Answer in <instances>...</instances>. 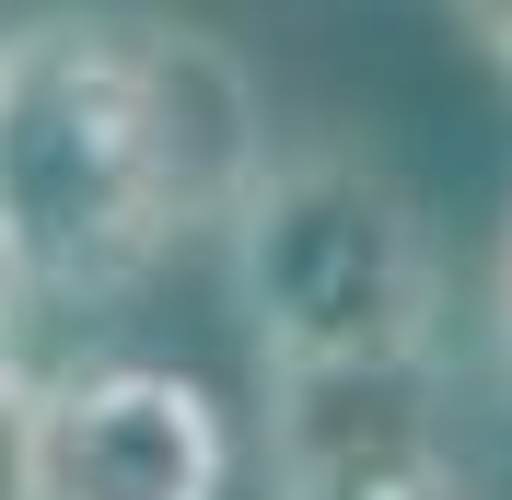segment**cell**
Masks as SVG:
<instances>
[{
  "label": "cell",
  "mask_w": 512,
  "mask_h": 500,
  "mask_svg": "<svg viewBox=\"0 0 512 500\" xmlns=\"http://www.w3.org/2000/svg\"><path fill=\"white\" fill-rule=\"evenodd\" d=\"M24 280H12V268H0V396H24V349H12V326H24Z\"/></svg>",
  "instance_id": "cell-7"
},
{
  "label": "cell",
  "mask_w": 512,
  "mask_h": 500,
  "mask_svg": "<svg viewBox=\"0 0 512 500\" xmlns=\"http://www.w3.org/2000/svg\"><path fill=\"white\" fill-rule=\"evenodd\" d=\"M280 500H466V466L419 419V373L303 384L280 396Z\"/></svg>",
  "instance_id": "cell-4"
},
{
  "label": "cell",
  "mask_w": 512,
  "mask_h": 500,
  "mask_svg": "<svg viewBox=\"0 0 512 500\" xmlns=\"http://www.w3.org/2000/svg\"><path fill=\"white\" fill-rule=\"evenodd\" d=\"M35 500H222L233 419L198 373L163 361H70L24 396Z\"/></svg>",
  "instance_id": "cell-3"
},
{
  "label": "cell",
  "mask_w": 512,
  "mask_h": 500,
  "mask_svg": "<svg viewBox=\"0 0 512 500\" xmlns=\"http://www.w3.org/2000/svg\"><path fill=\"white\" fill-rule=\"evenodd\" d=\"M268 175V105L198 24L35 12L0 35V268L47 303H117Z\"/></svg>",
  "instance_id": "cell-1"
},
{
  "label": "cell",
  "mask_w": 512,
  "mask_h": 500,
  "mask_svg": "<svg viewBox=\"0 0 512 500\" xmlns=\"http://www.w3.org/2000/svg\"><path fill=\"white\" fill-rule=\"evenodd\" d=\"M222 280L280 396L431 373L443 256L419 198L361 152H268L222 221Z\"/></svg>",
  "instance_id": "cell-2"
},
{
  "label": "cell",
  "mask_w": 512,
  "mask_h": 500,
  "mask_svg": "<svg viewBox=\"0 0 512 500\" xmlns=\"http://www.w3.org/2000/svg\"><path fill=\"white\" fill-rule=\"evenodd\" d=\"M454 12H466V35H478L489 59H501V70H512V0H454Z\"/></svg>",
  "instance_id": "cell-6"
},
{
  "label": "cell",
  "mask_w": 512,
  "mask_h": 500,
  "mask_svg": "<svg viewBox=\"0 0 512 500\" xmlns=\"http://www.w3.org/2000/svg\"><path fill=\"white\" fill-rule=\"evenodd\" d=\"M24 396H0V500H35V477H24Z\"/></svg>",
  "instance_id": "cell-5"
},
{
  "label": "cell",
  "mask_w": 512,
  "mask_h": 500,
  "mask_svg": "<svg viewBox=\"0 0 512 500\" xmlns=\"http://www.w3.org/2000/svg\"><path fill=\"white\" fill-rule=\"evenodd\" d=\"M501 361H512V233H501Z\"/></svg>",
  "instance_id": "cell-8"
}]
</instances>
